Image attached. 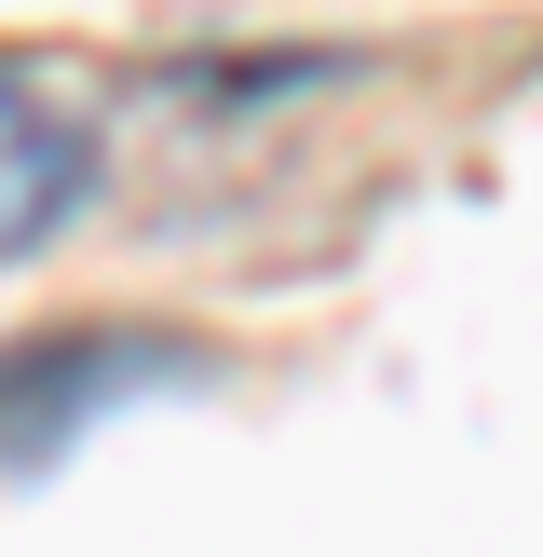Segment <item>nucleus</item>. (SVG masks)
Returning <instances> with one entry per match:
<instances>
[{
    "label": "nucleus",
    "mask_w": 543,
    "mask_h": 557,
    "mask_svg": "<svg viewBox=\"0 0 543 557\" xmlns=\"http://www.w3.org/2000/svg\"><path fill=\"white\" fill-rule=\"evenodd\" d=\"M163 368H190V354L177 341H136V326H68V341L0 354V462H54L96 408L150 395Z\"/></svg>",
    "instance_id": "nucleus-1"
},
{
    "label": "nucleus",
    "mask_w": 543,
    "mask_h": 557,
    "mask_svg": "<svg viewBox=\"0 0 543 557\" xmlns=\"http://www.w3.org/2000/svg\"><path fill=\"white\" fill-rule=\"evenodd\" d=\"M81 205H96V136H81V109H54L27 69H0V259L54 245Z\"/></svg>",
    "instance_id": "nucleus-2"
}]
</instances>
